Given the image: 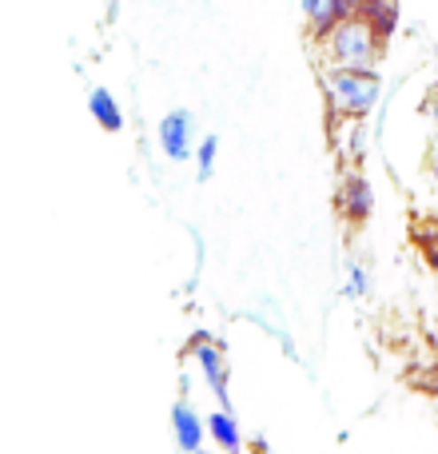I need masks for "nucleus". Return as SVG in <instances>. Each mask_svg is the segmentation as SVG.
Masks as SVG:
<instances>
[{
    "label": "nucleus",
    "instance_id": "obj_1",
    "mask_svg": "<svg viewBox=\"0 0 438 454\" xmlns=\"http://www.w3.org/2000/svg\"><path fill=\"white\" fill-rule=\"evenodd\" d=\"M323 84H327L331 108L347 120L367 116L379 104V92H383L375 68H335V64H331V68L323 72Z\"/></svg>",
    "mask_w": 438,
    "mask_h": 454
},
{
    "label": "nucleus",
    "instance_id": "obj_2",
    "mask_svg": "<svg viewBox=\"0 0 438 454\" xmlns=\"http://www.w3.org/2000/svg\"><path fill=\"white\" fill-rule=\"evenodd\" d=\"M323 52L335 68H375V60L383 56V40L375 36V28L363 16H351L323 40Z\"/></svg>",
    "mask_w": 438,
    "mask_h": 454
},
{
    "label": "nucleus",
    "instance_id": "obj_3",
    "mask_svg": "<svg viewBox=\"0 0 438 454\" xmlns=\"http://www.w3.org/2000/svg\"><path fill=\"white\" fill-rule=\"evenodd\" d=\"M160 148H164L168 160L184 164V160L196 156V116L188 108H172L164 120H160Z\"/></svg>",
    "mask_w": 438,
    "mask_h": 454
},
{
    "label": "nucleus",
    "instance_id": "obj_4",
    "mask_svg": "<svg viewBox=\"0 0 438 454\" xmlns=\"http://www.w3.org/2000/svg\"><path fill=\"white\" fill-rule=\"evenodd\" d=\"M192 355H196V363H199V371H204L212 395L223 403V411H231V399H227V363H223V351H219L215 343H207V335H199L196 347H192Z\"/></svg>",
    "mask_w": 438,
    "mask_h": 454
},
{
    "label": "nucleus",
    "instance_id": "obj_5",
    "mask_svg": "<svg viewBox=\"0 0 438 454\" xmlns=\"http://www.w3.org/2000/svg\"><path fill=\"white\" fill-rule=\"evenodd\" d=\"M172 434H176V447L184 454H199L204 447V434H207V423L196 415V407L192 403H176L172 407Z\"/></svg>",
    "mask_w": 438,
    "mask_h": 454
},
{
    "label": "nucleus",
    "instance_id": "obj_6",
    "mask_svg": "<svg viewBox=\"0 0 438 454\" xmlns=\"http://www.w3.org/2000/svg\"><path fill=\"white\" fill-rule=\"evenodd\" d=\"M359 12H363V0H327V4L311 16V36L327 40L339 24H347L351 16H359Z\"/></svg>",
    "mask_w": 438,
    "mask_h": 454
},
{
    "label": "nucleus",
    "instance_id": "obj_7",
    "mask_svg": "<svg viewBox=\"0 0 438 454\" xmlns=\"http://www.w3.org/2000/svg\"><path fill=\"white\" fill-rule=\"evenodd\" d=\"M375 212V192L363 176H347L343 180V215L351 223H363L367 215Z\"/></svg>",
    "mask_w": 438,
    "mask_h": 454
},
{
    "label": "nucleus",
    "instance_id": "obj_8",
    "mask_svg": "<svg viewBox=\"0 0 438 454\" xmlns=\"http://www.w3.org/2000/svg\"><path fill=\"white\" fill-rule=\"evenodd\" d=\"M363 20L375 28V36L383 40H391L395 32H399V0H363Z\"/></svg>",
    "mask_w": 438,
    "mask_h": 454
},
{
    "label": "nucleus",
    "instance_id": "obj_9",
    "mask_svg": "<svg viewBox=\"0 0 438 454\" xmlns=\"http://www.w3.org/2000/svg\"><path fill=\"white\" fill-rule=\"evenodd\" d=\"M88 112H92V120L104 128V132H120V128H124V108H120L116 96L100 84L88 92Z\"/></svg>",
    "mask_w": 438,
    "mask_h": 454
},
{
    "label": "nucleus",
    "instance_id": "obj_10",
    "mask_svg": "<svg viewBox=\"0 0 438 454\" xmlns=\"http://www.w3.org/2000/svg\"><path fill=\"white\" fill-rule=\"evenodd\" d=\"M207 434L215 439V447L223 454H243V434H239V423H235L231 411H215L207 419Z\"/></svg>",
    "mask_w": 438,
    "mask_h": 454
},
{
    "label": "nucleus",
    "instance_id": "obj_11",
    "mask_svg": "<svg viewBox=\"0 0 438 454\" xmlns=\"http://www.w3.org/2000/svg\"><path fill=\"white\" fill-rule=\"evenodd\" d=\"M215 156H219V140H215V136H204V140H199V148H196V176L204 184L215 176Z\"/></svg>",
    "mask_w": 438,
    "mask_h": 454
},
{
    "label": "nucleus",
    "instance_id": "obj_12",
    "mask_svg": "<svg viewBox=\"0 0 438 454\" xmlns=\"http://www.w3.org/2000/svg\"><path fill=\"white\" fill-rule=\"evenodd\" d=\"M347 295H351V299L367 295V271H363L359 263H351V271H347Z\"/></svg>",
    "mask_w": 438,
    "mask_h": 454
},
{
    "label": "nucleus",
    "instance_id": "obj_13",
    "mask_svg": "<svg viewBox=\"0 0 438 454\" xmlns=\"http://www.w3.org/2000/svg\"><path fill=\"white\" fill-rule=\"evenodd\" d=\"M426 172H431V184L438 188V140L431 144V152H426Z\"/></svg>",
    "mask_w": 438,
    "mask_h": 454
},
{
    "label": "nucleus",
    "instance_id": "obj_14",
    "mask_svg": "<svg viewBox=\"0 0 438 454\" xmlns=\"http://www.w3.org/2000/svg\"><path fill=\"white\" fill-rule=\"evenodd\" d=\"M426 116H431V120H434V124H438V92L431 96V100H426Z\"/></svg>",
    "mask_w": 438,
    "mask_h": 454
}]
</instances>
